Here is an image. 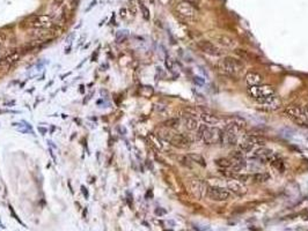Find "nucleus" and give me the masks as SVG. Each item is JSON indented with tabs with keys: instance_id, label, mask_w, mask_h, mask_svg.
I'll return each mask as SVG.
<instances>
[{
	"instance_id": "13",
	"label": "nucleus",
	"mask_w": 308,
	"mask_h": 231,
	"mask_svg": "<svg viewBox=\"0 0 308 231\" xmlns=\"http://www.w3.org/2000/svg\"><path fill=\"white\" fill-rule=\"evenodd\" d=\"M245 82L249 87H252V86H258L262 82V76L259 75L258 73H255V72H250L245 75Z\"/></svg>"
},
{
	"instance_id": "9",
	"label": "nucleus",
	"mask_w": 308,
	"mask_h": 231,
	"mask_svg": "<svg viewBox=\"0 0 308 231\" xmlns=\"http://www.w3.org/2000/svg\"><path fill=\"white\" fill-rule=\"evenodd\" d=\"M190 189H191L192 193H194L197 198H202V196L206 193L207 186H206V184H205L202 179H191V182H190Z\"/></svg>"
},
{
	"instance_id": "3",
	"label": "nucleus",
	"mask_w": 308,
	"mask_h": 231,
	"mask_svg": "<svg viewBox=\"0 0 308 231\" xmlns=\"http://www.w3.org/2000/svg\"><path fill=\"white\" fill-rule=\"evenodd\" d=\"M219 67L224 73L234 76V75H239L245 70V64L242 60L236 59L234 57H225L220 60Z\"/></svg>"
},
{
	"instance_id": "33",
	"label": "nucleus",
	"mask_w": 308,
	"mask_h": 231,
	"mask_svg": "<svg viewBox=\"0 0 308 231\" xmlns=\"http://www.w3.org/2000/svg\"><path fill=\"white\" fill-rule=\"evenodd\" d=\"M95 4H96V0H93V2H91V5H89V7L87 8V9H86V11H87V12H89V11H91V8H93V7H94V6H95Z\"/></svg>"
},
{
	"instance_id": "5",
	"label": "nucleus",
	"mask_w": 308,
	"mask_h": 231,
	"mask_svg": "<svg viewBox=\"0 0 308 231\" xmlns=\"http://www.w3.org/2000/svg\"><path fill=\"white\" fill-rule=\"evenodd\" d=\"M27 27L31 29H50L52 28V19L47 14H34L26 19Z\"/></svg>"
},
{
	"instance_id": "10",
	"label": "nucleus",
	"mask_w": 308,
	"mask_h": 231,
	"mask_svg": "<svg viewBox=\"0 0 308 231\" xmlns=\"http://www.w3.org/2000/svg\"><path fill=\"white\" fill-rule=\"evenodd\" d=\"M211 37H212L219 45H221V46H224V48L233 49V48L235 46V41H234L232 37L225 35V34H216V35H212V34H211Z\"/></svg>"
},
{
	"instance_id": "26",
	"label": "nucleus",
	"mask_w": 308,
	"mask_h": 231,
	"mask_svg": "<svg viewBox=\"0 0 308 231\" xmlns=\"http://www.w3.org/2000/svg\"><path fill=\"white\" fill-rule=\"evenodd\" d=\"M238 180L240 183H248L252 180V175H248V173H243V175H239L238 176Z\"/></svg>"
},
{
	"instance_id": "32",
	"label": "nucleus",
	"mask_w": 308,
	"mask_h": 231,
	"mask_svg": "<svg viewBox=\"0 0 308 231\" xmlns=\"http://www.w3.org/2000/svg\"><path fill=\"white\" fill-rule=\"evenodd\" d=\"M195 83L198 84V86H203L204 84V80H202V77H195Z\"/></svg>"
},
{
	"instance_id": "36",
	"label": "nucleus",
	"mask_w": 308,
	"mask_h": 231,
	"mask_svg": "<svg viewBox=\"0 0 308 231\" xmlns=\"http://www.w3.org/2000/svg\"><path fill=\"white\" fill-rule=\"evenodd\" d=\"M125 13H126V11L124 8H122V9H120V16H122V17H125Z\"/></svg>"
},
{
	"instance_id": "6",
	"label": "nucleus",
	"mask_w": 308,
	"mask_h": 231,
	"mask_svg": "<svg viewBox=\"0 0 308 231\" xmlns=\"http://www.w3.org/2000/svg\"><path fill=\"white\" fill-rule=\"evenodd\" d=\"M166 140L170 142L172 146H174L176 148H181V149H185L191 146L192 143V139L190 138V135L188 134H170V135H166L165 136Z\"/></svg>"
},
{
	"instance_id": "37",
	"label": "nucleus",
	"mask_w": 308,
	"mask_h": 231,
	"mask_svg": "<svg viewBox=\"0 0 308 231\" xmlns=\"http://www.w3.org/2000/svg\"><path fill=\"white\" fill-rule=\"evenodd\" d=\"M70 52H71V45H69V46L66 48V50H65V53H66V55H69Z\"/></svg>"
},
{
	"instance_id": "15",
	"label": "nucleus",
	"mask_w": 308,
	"mask_h": 231,
	"mask_svg": "<svg viewBox=\"0 0 308 231\" xmlns=\"http://www.w3.org/2000/svg\"><path fill=\"white\" fill-rule=\"evenodd\" d=\"M20 58H21V53L15 52V51H12L8 56H6L4 58V60H5V63L8 64V65H12V64L18 63V61L20 60Z\"/></svg>"
},
{
	"instance_id": "25",
	"label": "nucleus",
	"mask_w": 308,
	"mask_h": 231,
	"mask_svg": "<svg viewBox=\"0 0 308 231\" xmlns=\"http://www.w3.org/2000/svg\"><path fill=\"white\" fill-rule=\"evenodd\" d=\"M235 53L240 56L241 59H243V60H248V59H250V55L248 53V51H245V50H241V49H236L235 50Z\"/></svg>"
},
{
	"instance_id": "11",
	"label": "nucleus",
	"mask_w": 308,
	"mask_h": 231,
	"mask_svg": "<svg viewBox=\"0 0 308 231\" xmlns=\"http://www.w3.org/2000/svg\"><path fill=\"white\" fill-rule=\"evenodd\" d=\"M227 186H228V189H231L229 192H233L234 194L236 195H243L245 192V187L243 186L242 183H240L239 180H235V179H229L227 180Z\"/></svg>"
},
{
	"instance_id": "28",
	"label": "nucleus",
	"mask_w": 308,
	"mask_h": 231,
	"mask_svg": "<svg viewBox=\"0 0 308 231\" xmlns=\"http://www.w3.org/2000/svg\"><path fill=\"white\" fill-rule=\"evenodd\" d=\"M7 43V36L4 33H0V49H2V46Z\"/></svg>"
},
{
	"instance_id": "12",
	"label": "nucleus",
	"mask_w": 308,
	"mask_h": 231,
	"mask_svg": "<svg viewBox=\"0 0 308 231\" xmlns=\"http://www.w3.org/2000/svg\"><path fill=\"white\" fill-rule=\"evenodd\" d=\"M183 123H184L185 128L189 130V131H195V130H197L198 126H199L197 119L194 116H191V114H185L184 118H183Z\"/></svg>"
},
{
	"instance_id": "35",
	"label": "nucleus",
	"mask_w": 308,
	"mask_h": 231,
	"mask_svg": "<svg viewBox=\"0 0 308 231\" xmlns=\"http://www.w3.org/2000/svg\"><path fill=\"white\" fill-rule=\"evenodd\" d=\"M73 38H74V33H73V34H71V35L69 36L67 38H66V42H67V43H71V39H73Z\"/></svg>"
},
{
	"instance_id": "7",
	"label": "nucleus",
	"mask_w": 308,
	"mask_h": 231,
	"mask_svg": "<svg viewBox=\"0 0 308 231\" xmlns=\"http://www.w3.org/2000/svg\"><path fill=\"white\" fill-rule=\"evenodd\" d=\"M206 194L211 200L214 201H227L232 198V193L228 189L219 186H209L206 189Z\"/></svg>"
},
{
	"instance_id": "2",
	"label": "nucleus",
	"mask_w": 308,
	"mask_h": 231,
	"mask_svg": "<svg viewBox=\"0 0 308 231\" xmlns=\"http://www.w3.org/2000/svg\"><path fill=\"white\" fill-rule=\"evenodd\" d=\"M197 138L203 141L205 145H213V143H221L223 131L218 127H210L206 124L199 125L197 128Z\"/></svg>"
},
{
	"instance_id": "43",
	"label": "nucleus",
	"mask_w": 308,
	"mask_h": 231,
	"mask_svg": "<svg viewBox=\"0 0 308 231\" xmlns=\"http://www.w3.org/2000/svg\"><path fill=\"white\" fill-rule=\"evenodd\" d=\"M185 1H189V2H191V4H194V2H196V1H198V0H185Z\"/></svg>"
},
{
	"instance_id": "22",
	"label": "nucleus",
	"mask_w": 308,
	"mask_h": 231,
	"mask_svg": "<svg viewBox=\"0 0 308 231\" xmlns=\"http://www.w3.org/2000/svg\"><path fill=\"white\" fill-rule=\"evenodd\" d=\"M163 125L166 127H169V128H175L180 125V119H177V118H170V119L166 120L165 123H163Z\"/></svg>"
},
{
	"instance_id": "14",
	"label": "nucleus",
	"mask_w": 308,
	"mask_h": 231,
	"mask_svg": "<svg viewBox=\"0 0 308 231\" xmlns=\"http://www.w3.org/2000/svg\"><path fill=\"white\" fill-rule=\"evenodd\" d=\"M201 119L206 125H217L220 123V118L216 114H212V113H202Z\"/></svg>"
},
{
	"instance_id": "20",
	"label": "nucleus",
	"mask_w": 308,
	"mask_h": 231,
	"mask_svg": "<svg viewBox=\"0 0 308 231\" xmlns=\"http://www.w3.org/2000/svg\"><path fill=\"white\" fill-rule=\"evenodd\" d=\"M252 148H254V145L252 143H249L248 141H243V142H241L240 145H239V149H240V151L243 154V153H250L252 150Z\"/></svg>"
},
{
	"instance_id": "41",
	"label": "nucleus",
	"mask_w": 308,
	"mask_h": 231,
	"mask_svg": "<svg viewBox=\"0 0 308 231\" xmlns=\"http://www.w3.org/2000/svg\"><path fill=\"white\" fill-rule=\"evenodd\" d=\"M85 63H86V59H85L84 61H81V63H80V64H79V65H78V66H77V68H80V67H81V66H82V65H84Z\"/></svg>"
},
{
	"instance_id": "30",
	"label": "nucleus",
	"mask_w": 308,
	"mask_h": 231,
	"mask_svg": "<svg viewBox=\"0 0 308 231\" xmlns=\"http://www.w3.org/2000/svg\"><path fill=\"white\" fill-rule=\"evenodd\" d=\"M81 192L84 193L85 199H88V198H89V193H88V191L86 189V186H84V185H81Z\"/></svg>"
},
{
	"instance_id": "24",
	"label": "nucleus",
	"mask_w": 308,
	"mask_h": 231,
	"mask_svg": "<svg viewBox=\"0 0 308 231\" xmlns=\"http://www.w3.org/2000/svg\"><path fill=\"white\" fill-rule=\"evenodd\" d=\"M129 36V31L127 30H119L116 34V41L118 43H122L123 41H125Z\"/></svg>"
},
{
	"instance_id": "38",
	"label": "nucleus",
	"mask_w": 308,
	"mask_h": 231,
	"mask_svg": "<svg viewBox=\"0 0 308 231\" xmlns=\"http://www.w3.org/2000/svg\"><path fill=\"white\" fill-rule=\"evenodd\" d=\"M71 73H72V72H69V73H66L65 75H62V76H60V79H62V80H64V79H65L66 76H69V75H71Z\"/></svg>"
},
{
	"instance_id": "8",
	"label": "nucleus",
	"mask_w": 308,
	"mask_h": 231,
	"mask_svg": "<svg viewBox=\"0 0 308 231\" xmlns=\"http://www.w3.org/2000/svg\"><path fill=\"white\" fill-rule=\"evenodd\" d=\"M197 48L203 53H206L212 57H220L223 55L221 50L219 49L216 44H213L210 41H206V39H202V41L197 42Z\"/></svg>"
},
{
	"instance_id": "44",
	"label": "nucleus",
	"mask_w": 308,
	"mask_h": 231,
	"mask_svg": "<svg viewBox=\"0 0 308 231\" xmlns=\"http://www.w3.org/2000/svg\"><path fill=\"white\" fill-rule=\"evenodd\" d=\"M66 117H67V114H62V118H63V119H65Z\"/></svg>"
},
{
	"instance_id": "40",
	"label": "nucleus",
	"mask_w": 308,
	"mask_h": 231,
	"mask_svg": "<svg viewBox=\"0 0 308 231\" xmlns=\"http://www.w3.org/2000/svg\"><path fill=\"white\" fill-rule=\"evenodd\" d=\"M79 88H80V89H79V91H80V92H84V91H85V86H84V84H81Z\"/></svg>"
},
{
	"instance_id": "31",
	"label": "nucleus",
	"mask_w": 308,
	"mask_h": 231,
	"mask_svg": "<svg viewBox=\"0 0 308 231\" xmlns=\"http://www.w3.org/2000/svg\"><path fill=\"white\" fill-rule=\"evenodd\" d=\"M37 131H38V132H40L41 134H42V135H45V134L48 133V130H47L45 127H42V126L37 127Z\"/></svg>"
},
{
	"instance_id": "27",
	"label": "nucleus",
	"mask_w": 308,
	"mask_h": 231,
	"mask_svg": "<svg viewBox=\"0 0 308 231\" xmlns=\"http://www.w3.org/2000/svg\"><path fill=\"white\" fill-rule=\"evenodd\" d=\"M165 65H166V68L170 72H174V61L170 59V58H166L165 60Z\"/></svg>"
},
{
	"instance_id": "39",
	"label": "nucleus",
	"mask_w": 308,
	"mask_h": 231,
	"mask_svg": "<svg viewBox=\"0 0 308 231\" xmlns=\"http://www.w3.org/2000/svg\"><path fill=\"white\" fill-rule=\"evenodd\" d=\"M155 213H156V214H160V215H161V214H166V211H165V210H159V209L155 210Z\"/></svg>"
},
{
	"instance_id": "4",
	"label": "nucleus",
	"mask_w": 308,
	"mask_h": 231,
	"mask_svg": "<svg viewBox=\"0 0 308 231\" xmlns=\"http://www.w3.org/2000/svg\"><path fill=\"white\" fill-rule=\"evenodd\" d=\"M175 12L177 15L183 19L184 21L188 22H195L198 19V11L194 6V4H191L189 1H180L175 5Z\"/></svg>"
},
{
	"instance_id": "29",
	"label": "nucleus",
	"mask_w": 308,
	"mask_h": 231,
	"mask_svg": "<svg viewBox=\"0 0 308 231\" xmlns=\"http://www.w3.org/2000/svg\"><path fill=\"white\" fill-rule=\"evenodd\" d=\"M9 210H11V214H12V216L14 217L15 220H16V221H18V222H19V223H20V224H22V225H23V226H26V225H24V224H23V222H22L21 220H20V218H19V216H18V215H16V214H15L14 208H13V207H12V206H11V204H9ZM26 228H27V226H26Z\"/></svg>"
},
{
	"instance_id": "34",
	"label": "nucleus",
	"mask_w": 308,
	"mask_h": 231,
	"mask_svg": "<svg viewBox=\"0 0 308 231\" xmlns=\"http://www.w3.org/2000/svg\"><path fill=\"white\" fill-rule=\"evenodd\" d=\"M98 51H95L94 52V55H93V57H91V61H96V58H98Z\"/></svg>"
},
{
	"instance_id": "45",
	"label": "nucleus",
	"mask_w": 308,
	"mask_h": 231,
	"mask_svg": "<svg viewBox=\"0 0 308 231\" xmlns=\"http://www.w3.org/2000/svg\"><path fill=\"white\" fill-rule=\"evenodd\" d=\"M0 50H1V49H0ZM0 59H2V58H1V56H0Z\"/></svg>"
},
{
	"instance_id": "16",
	"label": "nucleus",
	"mask_w": 308,
	"mask_h": 231,
	"mask_svg": "<svg viewBox=\"0 0 308 231\" xmlns=\"http://www.w3.org/2000/svg\"><path fill=\"white\" fill-rule=\"evenodd\" d=\"M188 157H189V160L191 162H195V163H197V164H199L201 167H203V168L206 167V162H205V160H204V157L202 156V155L191 153V154L188 155Z\"/></svg>"
},
{
	"instance_id": "42",
	"label": "nucleus",
	"mask_w": 308,
	"mask_h": 231,
	"mask_svg": "<svg viewBox=\"0 0 308 231\" xmlns=\"http://www.w3.org/2000/svg\"><path fill=\"white\" fill-rule=\"evenodd\" d=\"M303 110H305V111H306V113H307V114H308V104H307V105H305V108H303Z\"/></svg>"
},
{
	"instance_id": "17",
	"label": "nucleus",
	"mask_w": 308,
	"mask_h": 231,
	"mask_svg": "<svg viewBox=\"0 0 308 231\" xmlns=\"http://www.w3.org/2000/svg\"><path fill=\"white\" fill-rule=\"evenodd\" d=\"M270 179V175L266 172H256L252 175V180L256 183H266Z\"/></svg>"
},
{
	"instance_id": "18",
	"label": "nucleus",
	"mask_w": 308,
	"mask_h": 231,
	"mask_svg": "<svg viewBox=\"0 0 308 231\" xmlns=\"http://www.w3.org/2000/svg\"><path fill=\"white\" fill-rule=\"evenodd\" d=\"M245 141H248L249 143H252V145H257V146H263L264 143H265V140L262 138V136H258V135H249V136H247V139Z\"/></svg>"
},
{
	"instance_id": "21",
	"label": "nucleus",
	"mask_w": 308,
	"mask_h": 231,
	"mask_svg": "<svg viewBox=\"0 0 308 231\" xmlns=\"http://www.w3.org/2000/svg\"><path fill=\"white\" fill-rule=\"evenodd\" d=\"M271 165H272L273 168H276L279 172H284L285 171V164H284V162H283V160L281 158H277L276 161H273L272 163H271Z\"/></svg>"
},
{
	"instance_id": "1",
	"label": "nucleus",
	"mask_w": 308,
	"mask_h": 231,
	"mask_svg": "<svg viewBox=\"0 0 308 231\" xmlns=\"http://www.w3.org/2000/svg\"><path fill=\"white\" fill-rule=\"evenodd\" d=\"M248 95L258 102L259 104L274 105L278 103L276 97V90L272 86L269 84H258L248 88Z\"/></svg>"
},
{
	"instance_id": "19",
	"label": "nucleus",
	"mask_w": 308,
	"mask_h": 231,
	"mask_svg": "<svg viewBox=\"0 0 308 231\" xmlns=\"http://www.w3.org/2000/svg\"><path fill=\"white\" fill-rule=\"evenodd\" d=\"M216 164H217L219 168L221 169H231L232 168V160L229 158H225V157H221V158H218L216 160Z\"/></svg>"
},
{
	"instance_id": "23",
	"label": "nucleus",
	"mask_w": 308,
	"mask_h": 231,
	"mask_svg": "<svg viewBox=\"0 0 308 231\" xmlns=\"http://www.w3.org/2000/svg\"><path fill=\"white\" fill-rule=\"evenodd\" d=\"M139 1V7H140V11H141V14L144 16V19L145 20H149V11H148V8L145 6V4L141 1V0H138Z\"/></svg>"
}]
</instances>
